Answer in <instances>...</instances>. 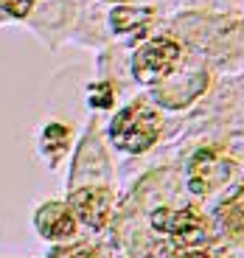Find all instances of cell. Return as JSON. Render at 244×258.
Segmentation results:
<instances>
[{"instance_id":"cell-1","label":"cell","mask_w":244,"mask_h":258,"mask_svg":"<svg viewBox=\"0 0 244 258\" xmlns=\"http://www.w3.org/2000/svg\"><path fill=\"white\" fill-rule=\"evenodd\" d=\"M157 135H160V115L146 104H132L109 123V141L129 155H141L152 149Z\"/></svg>"},{"instance_id":"cell-2","label":"cell","mask_w":244,"mask_h":258,"mask_svg":"<svg viewBox=\"0 0 244 258\" xmlns=\"http://www.w3.org/2000/svg\"><path fill=\"white\" fill-rule=\"evenodd\" d=\"M180 59H182L180 42H174L168 37H154L135 51V56H132V73L143 84H160L177 71Z\"/></svg>"},{"instance_id":"cell-3","label":"cell","mask_w":244,"mask_h":258,"mask_svg":"<svg viewBox=\"0 0 244 258\" xmlns=\"http://www.w3.org/2000/svg\"><path fill=\"white\" fill-rule=\"evenodd\" d=\"M152 227L168 233L180 244H202L208 239V222L191 208H157L152 213Z\"/></svg>"},{"instance_id":"cell-4","label":"cell","mask_w":244,"mask_h":258,"mask_svg":"<svg viewBox=\"0 0 244 258\" xmlns=\"http://www.w3.org/2000/svg\"><path fill=\"white\" fill-rule=\"evenodd\" d=\"M68 208L73 211L76 219H82L93 230H104L109 219V208H112V191L104 182L96 185H82L73 188L68 197Z\"/></svg>"},{"instance_id":"cell-5","label":"cell","mask_w":244,"mask_h":258,"mask_svg":"<svg viewBox=\"0 0 244 258\" xmlns=\"http://www.w3.org/2000/svg\"><path fill=\"white\" fill-rule=\"evenodd\" d=\"M233 174V163L213 149H199L188 163V188L194 194H211L222 188Z\"/></svg>"},{"instance_id":"cell-6","label":"cell","mask_w":244,"mask_h":258,"mask_svg":"<svg viewBox=\"0 0 244 258\" xmlns=\"http://www.w3.org/2000/svg\"><path fill=\"white\" fill-rule=\"evenodd\" d=\"M208 87V73L205 71H188L180 73V79H166L154 87V101L168 107V110H180L188 107L202 90Z\"/></svg>"},{"instance_id":"cell-7","label":"cell","mask_w":244,"mask_h":258,"mask_svg":"<svg viewBox=\"0 0 244 258\" xmlns=\"http://www.w3.org/2000/svg\"><path fill=\"white\" fill-rule=\"evenodd\" d=\"M34 225L37 230L45 236V239H71L73 233H76V216L68 205L62 202H45V205L37 211L34 216Z\"/></svg>"},{"instance_id":"cell-8","label":"cell","mask_w":244,"mask_h":258,"mask_svg":"<svg viewBox=\"0 0 244 258\" xmlns=\"http://www.w3.org/2000/svg\"><path fill=\"white\" fill-rule=\"evenodd\" d=\"M219 225L227 236L244 239V188H238L230 200L219 205Z\"/></svg>"},{"instance_id":"cell-9","label":"cell","mask_w":244,"mask_h":258,"mask_svg":"<svg viewBox=\"0 0 244 258\" xmlns=\"http://www.w3.org/2000/svg\"><path fill=\"white\" fill-rule=\"evenodd\" d=\"M154 17V12L149 6H115L109 12V26L112 31L118 34H127V31H141L149 20Z\"/></svg>"},{"instance_id":"cell-10","label":"cell","mask_w":244,"mask_h":258,"mask_svg":"<svg viewBox=\"0 0 244 258\" xmlns=\"http://www.w3.org/2000/svg\"><path fill=\"white\" fill-rule=\"evenodd\" d=\"M68 138H71L68 126H62V123H51V126L45 129V135H42V152H45L51 160H59L62 152L68 149Z\"/></svg>"},{"instance_id":"cell-11","label":"cell","mask_w":244,"mask_h":258,"mask_svg":"<svg viewBox=\"0 0 244 258\" xmlns=\"http://www.w3.org/2000/svg\"><path fill=\"white\" fill-rule=\"evenodd\" d=\"M51 258H101L96 247L87 244H73V247H56L51 252Z\"/></svg>"},{"instance_id":"cell-12","label":"cell","mask_w":244,"mask_h":258,"mask_svg":"<svg viewBox=\"0 0 244 258\" xmlns=\"http://www.w3.org/2000/svg\"><path fill=\"white\" fill-rule=\"evenodd\" d=\"M34 3H37V0H0V9H3V14H9V17H26L34 9Z\"/></svg>"},{"instance_id":"cell-13","label":"cell","mask_w":244,"mask_h":258,"mask_svg":"<svg viewBox=\"0 0 244 258\" xmlns=\"http://www.w3.org/2000/svg\"><path fill=\"white\" fill-rule=\"evenodd\" d=\"M90 104H96V107H109V104H112V87H109V84H93L90 87Z\"/></svg>"},{"instance_id":"cell-14","label":"cell","mask_w":244,"mask_h":258,"mask_svg":"<svg viewBox=\"0 0 244 258\" xmlns=\"http://www.w3.org/2000/svg\"><path fill=\"white\" fill-rule=\"evenodd\" d=\"M177 258H222V255H216V252H211V250H194V252H182V255H177Z\"/></svg>"},{"instance_id":"cell-15","label":"cell","mask_w":244,"mask_h":258,"mask_svg":"<svg viewBox=\"0 0 244 258\" xmlns=\"http://www.w3.org/2000/svg\"><path fill=\"white\" fill-rule=\"evenodd\" d=\"M115 3H124V0H115Z\"/></svg>"}]
</instances>
